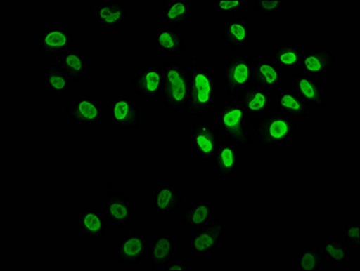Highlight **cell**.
<instances>
[{"label":"cell","mask_w":360,"mask_h":271,"mask_svg":"<svg viewBox=\"0 0 360 271\" xmlns=\"http://www.w3.org/2000/svg\"><path fill=\"white\" fill-rule=\"evenodd\" d=\"M189 89L186 112L189 116L206 114L217 100V75L197 58L188 60Z\"/></svg>","instance_id":"cell-1"},{"label":"cell","mask_w":360,"mask_h":271,"mask_svg":"<svg viewBox=\"0 0 360 271\" xmlns=\"http://www.w3.org/2000/svg\"><path fill=\"white\" fill-rule=\"evenodd\" d=\"M249 121L254 125L259 146L262 147H274L289 144L298 131V121L292 117L280 113L250 117Z\"/></svg>","instance_id":"cell-2"},{"label":"cell","mask_w":360,"mask_h":271,"mask_svg":"<svg viewBox=\"0 0 360 271\" xmlns=\"http://www.w3.org/2000/svg\"><path fill=\"white\" fill-rule=\"evenodd\" d=\"M189 89L188 67L183 62L169 60L162 69L160 100L172 114L185 110Z\"/></svg>","instance_id":"cell-3"},{"label":"cell","mask_w":360,"mask_h":271,"mask_svg":"<svg viewBox=\"0 0 360 271\" xmlns=\"http://www.w3.org/2000/svg\"><path fill=\"white\" fill-rule=\"evenodd\" d=\"M219 128L236 146L245 147L252 143L248 126V116L238 103L226 100L217 112Z\"/></svg>","instance_id":"cell-4"},{"label":"cell","mask_w":360,"mask_h":271,"mask_svg":"<svg viewBox=\"0 0 360 271\" xmlns=\"http://www.w3.org/2000/svg\"><path fill=\"white\" fill-rule=\"evenodd\" d=\"M252 61L251 55L238 53H232L227 59L223 81L230 100L236 99L240 91L251 86Z\"/></svg>","instance_id":"cell-5"},{"label":"cell","mask_w":360,"mask_h":271,"mask_svg":"<svg viewBox=\"0 0 360 271\" xmlns=\"http://www.w3.org/2000/svg\"><path fill=\"white\" fill-rule=\"evenodd\" d=\"M226 234V226L220 219H214L212 222L210 220L206 225L198 228L197 232L189 239L188 252L200 256L216 253Z\"/></svg>","instance_id":"cell-6"},{"label":"cell","mask_w":360,"mask_h":271,"mask_svg":"<svg viewBox=\"0 0 360 271\" xmlns=\"http://www.w3.org/2000/svg\"><path fill=\"white\" fill-rule=\"evenodd\" d=\"M109 121L122 131H135L140 125V110L129 94H118L108 105Z\"/></svg>","instance_id":"cell-7"},{"label":"cell","mask_w":360,"mask_h":271,"mask_svg":"<svg viewBox=\"0 0 360 271\" xmlns=\"http://www.w3.org/2000/svg\"><path fill=\"white\" fill-rule=\"evenodd\" d=\"M65 112L75 123L96 125L102 122V103L93 94H82L71 106L65 105Z\"/></svg>","instance_id":"cell-8"},{"label":"cell","mask_w":360,"mask_h":271,"mask_svg":"<svg viewBox=\"0 0 360 271\" xmlns=\"http://www.w3.org/2000/svg\"><path fill=\"white\" fill-rule=\"evenodd\" d=\"M148 244V239L144 234L126 233L116 242V260L122 264H138L146 257Z\"/></svg>","instance_id":"cell-9"},{"label":"cell","mask_w":360,"mask_h":271,"mask_svg":"<svg viewBox=\"0 0 360 271\" xmlns=\"http://www.w3.org/2000/svg\"><path fill=\"white\" fill-rule=\"evenodd\" d=\"M135 93L145 100L160 97L162 90V69L160 65H147L138 72L132 81Z\"/></svg>","instance_id":"cell-10"},{"label":"cell","mask_w":360,"mask_h":271,"mask_svg":"<svg viewBox=\"0 0 360 271\" xmlns=\"http://www.w3.org/2000/svg\"><path fill=\"white\" fill-rule=\"evenodd\" d=\"M193 138L195 157L198 159H213L219 144V131L208 122L195 123L191 132Z\"/></svg>","instance_id":"cell-11"},{"label":"cell","mask_w":360,"mask_h":271,"mask_svg":"<svg viewBox=\"0 0 360 271\" xmlns=\"http://www.w3.org/2000/svg\"><path fill=\"white\" fill-rule=\"evenodd\" d=\"M283 81V72L266 59L254 60L252 64V85L273 93Z\"/></svg>","instance_id":"cell-12"},{"label":"cell","mask_w":360,"mask_h":271,"mask_svg":"<svg viewBox=\"0 0 360 271\" xmlns=\"http://www.w3.org/2000/svg\"><path fill=\"white\" fill-rule=\"evenodd\" d=\"M292 89L311 108L322 110L326 107V90L323 85L312 77L297 74L292 77Z\"/></svg>","instance_id":"cell-13"},{"label":"cell","mask_w":360,"mask_h":271,"mask_svg":"<svg viewBox=\"0 0 360 271\" xmlns=\"http://www.w3.org/2000/svg\"><path fill=\"white\" fill-rule=\"evenodd\" d=\"M238 103L250 118L266 114L273 106L274 100L271 93L251 85L241 91Z\"/></svg>","instance_id":"cell-14"},{"label":"cell","mask_w":360,"mask_h":271,"mask_svg":"<svg viewBox=\"0 0 360 271\" xmlns=\"http://www.w3.org/2000/svg\"><path fill=\"white\" fill-rule=\"evenodd\" d=\"M127 18L122 0H104L94 8V21L103 29L121 28Z\"/></svg>","instance_id":"cell-15"},{"label":"cell","mask_w":360,"mask_h":271,"mask_svg":"<svg viewBox=\"0 0 360 271\" xmlns=\"http://www.w3.org/2000/svg\"><path fill=\"white\" fill-rule=\"evenodd\" d=\"M240 153L238 147L226 143H221L214 156V169L222 180L231 179L239 172Z\"/></svg>","instance_id":"cell-16"},{"label":"cell","mask_w":360,"mask_h":271,"mask_svg":"<svg viewBox=\"0 0 360 271\" xmlns=\"http://www.w3.org/2000/svg\"><path fill=\"white\" fill-rule=\"evenodd\" d=\"M72 32L69 28H46L39 36V50L44 55L65 51L72 45Z\"/></svg>","instance_id":"cell-17"},{"label":"cell","mask_w":360,"mask_h":271,"mask_svg":"<svg viewBox=\"0 0 360 271\" xmlns=\"http://www.w3.org/2000/svg\"><path fill=\"white\" fill-rule=\"evenodd\" d=\"M104 211L110 223L116 227H124L131 223V220L134 219L131 204L124 194H107Z\"/></svg>","instance_id":"cell-18"},{"label":"cell","mask_w":360,"mask_h":271,"mask_svg":"<svg viewBox=\"0 0 360 271\" xmlns=\"http://www.w3.org/2000/svg\"><path fill=\"white\" fill-rule=\"evenodd\" d=\"M222 37L229 48L239 50L244 47L251 37V30L246 15H238V18L226 22Z\"/></svg>","instance_id":"cell-19"},{"label":"cell","mask_w":360,"mask_h":271,"mask_svg":"<svg viewBox=\"0 0 360 271\" xmlns=\"http://www.w3.org/2000/svg\"><path fill=\"white\" fill-rule=\"evenodd\" d=\"M304 52L295 44L279 43L274 46V64L281 71L293 72L302 65Z\"/></svg>","instance_id":"cell-20"},{"label":"cell","mask_w":360,"mask_h":271,"mask_svg":"<svg viewBox=\"0 0 360 271\" xmlns=\"http://www.w3.org/2000/svg\"><path fill=\"white\" fill-rule=\"evenodd\" d=\"M335 55L328 49H316L304 53L302 62V70L305 75L326 74L333 68Z\"/></svg>","instance_id":"cell-21"},{"label":"cell","mask_w":360,"mask_h":271,"mask_svg":"<svg viewBox=\"0 0 360 271\" xmlns=\"http://www.w3.org/2000/svg\"><path fill=\"white\" fill-rule=\"evenodd\" d=\"M173 257L174 239L165 232L160 233L153 239L151 244V269L153 271L164 270Z\"/></svg>","instance_id":"cell-22"},{"label":"cell","mask_w":360,"mask_h":271,"mask_svg":"<svg viewBox=\"0 0 360 271\" xmlns=\"http://www.w3.org/2000/svg\"><path fill=\"white\" fill-rule=\"evenodd\" d=\"M78 226L89 239L103 238L108 229L102 212L96 209H82L78 214Z\"/></svg>","instance_id":"cell-23"},{"label":"cell","mask_w":360,"mask_h":271,"mask_svg":"<svg viewBox=\"0 0 360 271\" xmlns=\"http://www.w3.org/2000/svg\"><path fill=\"white\" fill-rule=\"evenodd\" d=\"M276 110L280 114L289 117L307 116L309 105L292 88L278 93L276 96Z\"/></svg>","instance_id":"cell-24"},{"label":"cell","mask_w":360,"mask_h":271,"mask_svg":"<svg viewBox=\"0 0 360 271\" xmlns=\"http://www.w3.org/2000/svg\"><path fill=\"white\" fill-rule=\"evenodd\" d=\"M153 210L160 214L172 213L179 209L182 194L176 188L165 185L153 191Z\"/></svg>","instance_id":"cell-25"},{"label":"cell","mask_w":360,"mask_h":271,"mask_svg":"<svg viewBox=\"0 0 360 271\" xmlns=\"http://www.w3.org/2000/svg\"><path fill=\"white\" fill-rule=\"evenodd\" d=\"M55 65L59 66L75 83H81L87 72L86 58L74 50H68L61 58L56 60Z\"/></svg>","instance_id":"cell-26"},{"label":"cell","mask_w":360,"mask_h":271,"mask_svg":"<svg viewBox=\"0 0 360 271\" xmlns=\"http://www.w3.org/2000/svg\"><path fill=\"white\" fill-rule=\"evenodd\" d=\"M153 43L160 51L169 55H179L184 49V37L178 28H163L155 34Z\"/></svg>","instance_id":"cell-27"},{"label":"cell","mask_w":360,"mask_h":271,"mask_svg":"<svg viewBox=\"0 0 360 271\" xmlns=\"http://www.w3.org/2000/svg\"><path fill=\"white\" fill-rule=\"evenodd\" d=\"M212 213V207L210 203L194 201L183 212L181 222L186 227H195L198 229L210 222Z\"/></svg>","instance_id":"cell-28"},{"label":"cell","mask_w":360,"mask_h":271,"mask_svg":"<svg viewBox=\"0 0 360 271\" xmlns=\"http://www.w3.org/2000/svg\"><path fill=\"white\" fill-rule=\"evenodd\" d=\"M44 84L53 94H64L70 88L72 81L56 65H46L44 72Z\"/></svg>","instance_id":"cell-29"},{"label":"cell","mask_w":360,"mask_h":271,"mask_svg":"<svg viewBox=\"0 0 360 271\" xmlns=\"http://www.w3.org/2000/svg\"><path fill=\"white\" fill-rule=\"evenodd\" d=\"M323 265V254L317 247L305 246L297 256V270L299 271L320 270Z\"/></svg>","instance_id":"cell-30"},{"label":"cell","mask_w":360,"mask_h":271,"mask_svg":"<svg viewBox=\"0 0 360 271\" xmlns=\"http://www.w3.org/2000/svg\"><path fill=\"white\" fill-rule=\"evenodd\" d=\"M191 11V6H189L188 1H186V0H176V1L169 0V1H167L164 20L167 24L180 27L188 21Z\"/></svg>","instance_id":"cell-31"},{"label":"cell","mask_w":360,"mask_h":271,"mask_svg":"<svg viewBox=\"0 0 360 271\" xmlns=\"http://www.w3.org/2000/svg\"><path fill=\"white\" fill-rule=\"evenodd\" d=\"M324 256L335 265L346 263L347 244L341 239H327L324 244Z\"/></svg>","instance_id":"cell-32"},{"label":"cell","mask_w":360,"mask_h":271,"mask_svg":"<svg viewBox=\"0 0 360 271\" xmlns=\"http://www.w3.org/2000/svg\"><path fill=\"white\" fill-rule=\"evenodd\" d=\"M217 11L219 15H235L244 11L246 7L245 0H216Z\"/></svg>","instance_id":"cell-33"},{"label":"cell","mask_w":360,"mask_h":271,"mask_svg":"<svg viewBox=\"0 0 360 271\" xmlns=\"http://www.w3.org/2000/svg\"><path fill=\"white\" fill-rule=\"evenodd\" d=\"M254 7L262 15L283 14L282 0H254Z\"/></svg>","instance_id":"cell-34"},{"label":"cell","mask_w":360,"mask_h":271,"mask_svg":"<svg viewBox=\"0 0 360 271\" xmlns=\"http://www.w3.org/2000/svg\"><path fill=\"white\" fill-rule=\"evenodd\" d=\"M346 239L354 248H360V227L356 223H349L345 229Z\"/></svg>","instance_id":"cell-35"},{"label":"cell","mask_w":360,"mask_h":271,"mask_svg":"<svg viewBox=\"0 0 360 271\" xmlns=\"http://www.w3.org/2000/svg\"><path fill=\"white\" fill-rule=\"evenodd\" d=\"M188 261L172 260L167 265L164 270H188Z\"/></svg>","instance_id":"cell-36"}]
</instances>
